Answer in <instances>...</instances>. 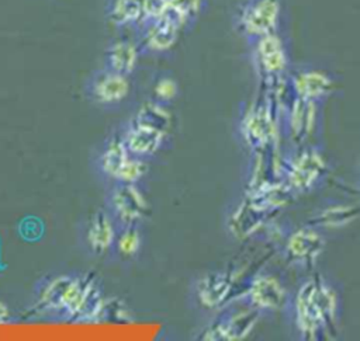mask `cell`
Wrapping results in <instances>:
<instances>
[{
  "label": "cell",
  "mask_w": 360,
  "mask_h": 341,
  "mask_svg": "<svg viewBox=\"0 0 360 341\" xmlns=\"http://www.w3.org/2000/svg\"><path fill=\"white\" fill-rule=\"evenodd\" d=\"M259 310L249 306L246 310L221 314L207 330L208 340H240L255 326Z\"/></svg>",
  "instance_id": "16"
},
{
  "label": "cell",
  "mask_w": 360,
  "mask_h": 341,
  "mask_svg": "<svg viewBox=\"0 0 360 341\" xmlns=\"http://www.w3.org/2000/svg\"><path fill=\"white\" fill-rule=\"evenodd\" d=\"M281 15V0H243L235 10L233 28L246 42H252L263 35L277 32Z\"/></svg>",
  "instance_id": "4"
},
{
  "label": "cell",
  "mask_w": 360,
  "mask_h": 341,
  "mask_svg": "<svg viewBox=\"0 0 360 341\" xmlns=\"http://www.w3.org/2000/svg\"><path fill=\"white\" fill-rule=\"evenodd\" d=\"M91 168L104 184L128 182L142 184L148 174V161L132 156L121 138L120 129L111 132L96 149Z\"/></svg>",
  "instance_id": "3"
},
{
  "label": "cell",
  "mask_w": 360,
  "mask_h": 341,
  "mask_svg": "<svg viewBox=\"0 0 360 341\" xmlns=\"http://www.w3.org/2000/svg\"><path fill=\"white\" fill-rule=\"evenodd\" d=\"M143 244H145L143 223L117 227L111 260L122 264L134 262L141 257Z\"/></svg>",
  "instance_id": "18"
},
{
  "label": "cell",
  "mask_w": 360,
  "mask_h": 341,
  "mask_svg": "<svg viewBox=\"0 0 360 341\" xmlns=\"http://www.w3.org/2000/svg\"><path fill=\"white\" fill-rule=\"evenodd\" d=\"M318 107V102L304 101L291 95L287 111V125L290 126L291 138L305 139L311 133V129L316 121Z\"/></svg>",
  "instance_id": "22"
},
{
  "label": "cell",
  "mask_w": 360,
  "mask_h": 341,
  "mask_svg": "<svg viewBox=\"0 0 360 341\" xmlns=\"http://www.w3.org/2000/svg\"><path fill=\"white\" fill-rule=\"evenodd\" d=\"M284 171L292 191H311L326 175V161L316 149L307 147L285 161Z\"/></svg>",
  "instance_id": "10"
},
{
  "label": "cell",
  "mask_w": 360,
  "mask_h": 341,
  "mask_svg": "<svg viewBox=\"0 0 360 341\" xmlns=\"http://www.w3.org/2000/svg\"><path fill=\"white\" fill-rule=\"evenodd\" d=\"M105 307L104 288L96 275L62 272L35 283L30 314L53 323H87L97 321Z\"/></svg>",
  "instance_id": "1"
},
{
  "label": "cell",
  "mask_w": 360,
  "mask_h": 341,
  "mask_svg": "<svg viewBox=\"0 0 360 341\" xmlns=\"http://www.w3.org/2000/svg\"><path fill=\"white\" fill-rule=\"evenodd\" d=\"M356 215H357V209L353 206L332 208L319 213V216L316 218L319 223L316 225H322L325 227L340 226V225H346V222H350Z\"/></svg>",
  "instance_id": "25"
},
{
  "label": "cell",
  "mask_w": 360,
  "mask_h": 341,
  "mask_svg": "<svg viewBox=\"0 0 360 341\" xmlns=\"http://www.w3.org/2000/svg\"><path fill=\"white\" fill-rule=\"evenodd\" d=\"M195 296L205 307L221 306L232 289V279L225 272L207 274L197 282Z\"/></svg>",
  "instance_id": "21"
},
{
  "label": "cell",
  "mask_w": 360,
  "mask_h": 341,
  "mask_svg": "<svg viewBox=\"0 0 360 341\" xmlns=\"http://www.w3.org/2000/svg\"><path fill=\"white\" fill-rule=\"evenodd\" d=\"M13 313L8 307L7 303H4L3 300H0V323H10L13 321Z\"/></svg>",
  "instance_id": "26"
},
{
  "label": "cell",
  "mask_w": 360,
  "mask_h": 341,
  "mask_svg": "<svg viewBox=\"0 0 360 341\" xmlns=\"http://www.w3.org/2000/svg\"><path fill=\"white\" fill-rule=\"evenodd\" d=\"M117 226L103 208L91 212L79 225L77 239L82 250L93 258L111 260Z\"/></svg>",
  "instance_id": "8"
},
{
  "label": "cell",
  "mask_w": 360,
  "mask_h": 341,
  "mask_svg": "<svg viewBox=\"0 0 360 341\" xmlns=\"http://www.w3.org/2000/svg\"><path fill=\"white\" fill-rule=\"evenodd\" d=\"M338 314V295L322 279L305 282L294 302V316L302 338L319 340L329 335Z\"/></svg>",
  "instance_id": "2"
},
{
  "label": "cell",
  "mask_w": 360,
  "mask_h": 341,
  "mask_svg": "<svg viewBox=\"0 0 360 341\" xmlns=\"http://www.w3.org/2000/svg\"><path fill=\"white\" fill-rule=\"evenodd\" d=\"M86 100L104 111L120 109L132 94L129 76L115 73L104 66L89 73L83 84Z\"/></svg>",
  "instance_id": "5"
},
{
  "label": "cell",
  "mask_w": 360,
  "mask_h": 341,
  "mask_svg": "<svg viewBox=\"0 0 360 341\" xmlns=\"http://www.w3.org/2000/svg\"><path fill=\"white\" fill-rule=\"evenodd\" d=\"M288 90L292 97L311 102H323L335 90L333 79L316 67H302L288 76Z\"/></svg>",
  "instance_id": "13"
},
{
  "label": "cell",
  "mask_w": 360,
  "mask_h": 341,
  "mask_svg": "<svg viewBox=\"0 0 360 341\" xmlns=\"http://www.w3.org/2000/svg\"><path fill=\"white\" fill-rule=\"evenodd\" d=\"M208 0H160L156 15H163L181 31L190 29L204 13Z\"/></svg>",
  "instance_id": "19"
},
{
  "label": "cell",
  "mask_w": 360,
  "mask_h": 341,
  "mask_svg": "<svg viewBox=\"0 0 360 341\" xmlns=\"http://www.w3.org/2000/svg\"><path fill=\"white\" fill-rule=\"evenodd\" d=\"M142 58L141 49L138 46L136 39L132 36H118L111 39L103 53V65L104 67L132 77L139 66V60Z\"/></svg>",
  "instance_id": "15"
},
{
  "label": "cell",
  "mask_w": 360,
  "mask_h": 341,
  "mask_svg": "<svg viewBox=\"0 0 360 341\" xmlns=\"http://www.w3.org/2000/svg\"><path fill=\"white\" fill-rule=\"evenodd\" d=\"M160 0H105L104 14L118 29L134 31L158 14Z\"/></svg>",
  "instance_id": "12"
},
{
  "label": "cell",
  "mask_w": 360,
  "mask_h": 341,
  "mask_svg": "<svg viewBox=\"0 0 360 341\" xmlns=\"http://www.w3.org/2000/svg\"><path fill=\"white\" fill-rule=\"evenodd\" d=\"M287 255L294 264L308 265L316 260L323 248L321 236L311 229H300L287 241Z\"/></svg>",
  "instance_id": "20"
},
{
  "label": "cell",
  "mask_w": 360,
  "mask_h": 341,
  "mask_svg": "<svg viewBox=\"0 0 360 341\" xmlns=\"http://www.w3.org/2000/svg\"><path fill=\"white\" fill-rule=\"evenodd\" d=\"M120 133L127 150L142 160L149 161L167 143V132L155 126L142 123L132 116L128 118L120 128Z\"/></svg>",
  "instance_id": "11"
},
{
  "label": "cell",
  "mask_w": 360,
  "mask_h": 341,
  "mask_svg": "<svg viewBox=\"0 0 360 341\" xmlns=\"http://www.w3.org/2000/svg\"><path fill=\"white\" fill-rule=\"evenodd\" d=\"M248 44L252 65L260 80L270 87L278 84L285 77L290 65L288 48L280 32L263 35Z\"/></svg>",
  "instance_id": "6"
},
{
  "label": "cell",
  "mask_w": 360,
  "mask_h": 341,
  "mask_svg": "<svg viewBox=\"0 0 360 341\" xmlns=\"http://www.w3.org/2000/svg\"><path fill=\"white\" fill-rule=\"evenodd\" d=\"M103 206L117 227L143 223L149 210L142 184L128 182L105 185Z\"/></svg>",
  "instance_id": "7"
},
{
  "label": "cell",
  "mask_w": 360,
  "mask_h": 341,
  "mask_svg": "<svg viewBox=\"0 0 360 341\" xmlns=\"http://www.w3.org/2000/svg\"><path fill=\"white\" fill-rule=\"evenodd\" d=\"M243 299L246 306L256 310L277 309L284 302V289L274 278L260 275L249 283Z\"/></svg>",
  "instance_id": "17"
},
{
  "label": "cell",
  "mask_w": 360,
  "mask_h": 341,
  "mask_svg": "<svg viewBox=\"0 0 360 341\" xmlns=\"http://www.w3.org/2000/svg\"><path fill=\"white\" fill-rule=\"evenodd\" d=\"M273 105L269 98L252 104L240 119V131L249 146L253 149H263L271 140L273 125L276 123L273 115Z\"/></svg>",
  "instance_id": "14"
},
{
  "label": "cell",
  "mask_w": 360,
  "mask_h": 341,
  "mask_svg": "<svg viewBox=\"0 0 360 341\" xmlns=\"http://www.w3.org/2000/svg\"><path fill=\"white\" fill-rule=\"evenodd\" d=\"M132 118L142 123L155 126V128L166 131V132L169 131V128L172 125V115L167 111V107L160 105V104L152 101L150 98L139 105V108L135 111Z\"/></svg>",
  "instance_id": "24"
},
{
  "label": "cell",
  "mask_w": 360,
  "mask_h": 341,
  "mask_svg": "<svg viewBox=\"0 0 360 341\" xmlns=\"http://www.w3.org/2000/svg\"><path fill=\"white\" fill-rule=\"evenodd\" d=\"M181 32L176 24L163 15H155L135 28L132 35L138 42L142 56L158 58L169 53L174 48Z\"/></svg>",
  "instance_id": "9"
},
{
  "label": "cell",
  "mask_w": 360,
  "mask_h": 341,
  "mask_svg": "<svg viewBox=\"0 0 360 341\" xmlns=\"http://www.w3.org/2000/svg\"><path fill=\"white\" fill-rule=\"evenodd\" d=\"M179 94L180 84L176 76L170 72H162L152 81L149 98L160 105L170 107L179 98Z\"/></svg>",
  "instance_id": "23"
}]
</instances>
